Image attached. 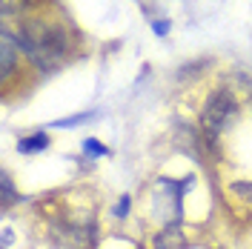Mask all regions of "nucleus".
<instances>
[{"label":"nucleus","mask_w":252,"mask_h":249,"mask_svg":"<svg viewBox=\"0 0 252 249\" xmlns=\"http://www.w3.org/2000/svg\"><path fill=\"white\" fill-rule=\"evenodd\" d=\"M15 49H20L17 46V37H12L9 29H3V46H0V55H3V78H9L12 69H15Z\"/></svg>","instance_id":"obj_4"},{"label":"nucleus","mask_w":252,"mask_h":249,"mask_svg":"<svg viewBox=\"0 0 252 249\" xmlns=\"http://www.w3.org/2000/svg\"><path fill=\"white\" fill-rule=\"evenodd\" d=\"M92 115L89 112H83V115H75V118H61V121H52V126L55 129H72V126H80V124H86Z\"/></svg>","instance_id":"obj_6"},{"label":"nucleus","mask_w":252,"mask_h":249,"mask_svg":"<svg viewBox=\"0 0 252 249\" xmlns=\"http://www.w3.org/2000/svg\"><path fill=\"white\" fill-rule=\"evenodd\" d=\"M152 31L155 34H166L169 31V20H152Z\"/></svg>","instance_id":"obj_10"},{"label":"nucleus","mask_w":252,"mask_h":249,"mask_svg":"<svg viewBox=\"0 0 252 249\" xmlns=\"http://www.w3.org/2000/svg\"><path fill=\"white\" fill-rule=\"evenodd\" d=\"M235 112H238L235 97L226 92V89H218V92L209 94V100H206V106H204V115H201L206 138H218L220 129L235 121Z\"/></svg>","instance_id":"obj_2"},{"label":"nucleus","mask_w":252,"mask_h":249,"mask_svg":"<svg viewBox=\"0 0 252 249\" xmlns=\"http://www.w3.org/2000/svg\"><path fill=\"white\" fill-rule=\"evenodd\" d=\"M184 232H181V226L178 223H169V226H163L160 232L155 235V241H152V247L155 249H184Z\"/></svg>","instance_id":"obj_3"},{"label":"nucleus","mask_w":252,"mask_h":249,"mask_svg":"<svg viewBox=\"0 0 252 249\" xmlns=\"http://www.w3.org/2000/svg\"><path fill=\"white\" fill-rule=\"evenodd\" d=\"M126 212H129V198L124 195V198H121V203H118V218H124Z\"/></svg>","instance_id":"obj_11"},{"label":"nucleus","mask_w":252,"mask_h":249,"mask_svg":"<svg viewBox=\"0 0 252 249\" xmlns=\"http://www.w3.org/2000/svg\"><path fill=\"white\" fill-rule=\"evenodd\" d=\"M17 46L29 55V61L37 69L52 72L63 63L69 40H66V31L61 26H55L49 20H40V17H29L17 29Z\"/></svg>","instance_id":"obj_1"},{"label":"nucleus","mask_w":252,"mask_h":249,"mask_svg":"<svg viewBox=\"0 0 252 249\" xmlns=\"http://www.w3.org/2000/svg\"><path fill=\"white\" fill-rule=\"evenodd\" d=\"M15 198V189H12V181H9V175H3V203L9 206Z\"/></svg>","instance_id":"obj_9"},{"label":"nucleus","mask_w":252,"mask_h":249,"mask_svg":"<svg viewBox=\"0 0 252 249\" xmlns=\"http://www.w3.org/2000/svg\"><path fill=\"white\" fill-rule=\"evenodd\" d=\"M49 146V135H32V138H23L17 143V149L23 152V155H32V152H40V149H46Z\"/></svg>","instance_id":"obj_5"},{"label":"nucleus","mask_w":252,"mask_h":249,"mask_svg":"<svg viewBox=\"0 0 252 249\" xmlns=\"http://www.w3.org/2000/svg\"><path fill=\"white\" fill-rule=\"evenodd\" d=\"M83 152H86V155H94V157L109 155V149H106L103 143H97L94 138H86V140H83Z\"/></svg>","instance_id":"obj_7"},{"label":"nucleus","mask_w":252,"mask_h":249,"mask_svg":"<svg viewBox=\"0 0 252 249\" xmlns=\"http://www.w3.org/2000/svg\"><path fill=\"white\" fill-rule=\"evenodd\" d=\"M32 3H40V0H3V12H6V15H9V12H20V9H23V6H32Z\"/></svg>","instance_id":"obj_8"}]
</instances>
